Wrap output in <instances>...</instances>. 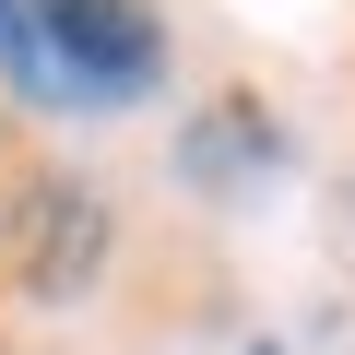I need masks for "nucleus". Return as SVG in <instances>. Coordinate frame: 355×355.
<instances>
[{
	"mask_svg": "<svg viewBox=\"0 0 355 355\" xmlns=\"http://www.w3.org/2000/svg\"><path fill=\"white\" fill-rule=\"evenodd\" d=\"M95 261H107V214H95V190H83V178H36V190L12 202V272H24L36 296H83Z\"/></svg>",
	"mask_w": 355,
	"mask_h": 355,
	"instance_id": "f03ea898",
	"label": "nucleus"
},
{
	"mask_svg": "<svg viewBox=\"0 0 355 355\" xmlns=\"http://www.w3.org/2000/svg\"><path fill=\"white\" fill-rule=\"evenodd\" d=\"M261 154H272L261 107H214V130H190V178H237V166H261Z\"/></svg>",
	"mask_w": 355,
	"mask_h": 355,
	"instance_id": "7ed1b4c3",
	"label": "nucleus"
},
{
	"mask_svg": "<svg viewBox=\"0 0 355 355\" xmlns=\"http://www.w3.org/2000/svg\"><path fill=\"white\" fill-rule=\"evenodd\" d=\"M0 71L36 107H119L166 71L142 0H0Z\"/></svg>",
	"mask_w": 355,
	"mask_h": 355,
	"instance_id": "f257e3e1",
	"label": "nucleus"
}]
</instances>
